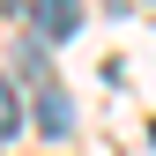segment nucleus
Segmentation results:
<instances>
[{
    "instance_id": "obj_3",
    "label": "nucleus",
    "mask_w": 156,
    "mask_h": 156,
    "mask_svg": "<svg viewBox=\"0 0 156 156\" xmlns=\"http://www.w3.org/2000/svg\"><path fill=\"white\" fill-rule=\"evenodd\" d=\"M8 134H23V97H15V82L0 74V141Z\"/></svg>"
},
{
    "instance_id": "obj_2",
    "label": "nucleus",
    "mask_w": 156,
    "mask_h": 156,
    "mask_svg": "<svg viewBox=\"0 0 156 156\" xmlns=\"http://www.w3.org/2000/svg\"><path fill=\"white\" fill-rule=\"evenodd\" d=\"M67 126H74V112H67V97H60V89H37V134H52V141H60Z\"/></svg>"
},
{
    "instance_id": "obj_5",
    "label": "nucleus",
    "mask_w": 156,
    "mask_h": 156,
    "mask_svg": "<svg viewBox=\"0 0 156 156\" xmlns=\"http://www.w3.org/2000/svg\"><path fill=\"white\" fill-rule=\"evenodd\" d=\"M149 141H156V126H149Z\"/></svg>"
},
{
    "instance_id": "obj_4",
    "label": "nucleus",
    "mask_w": 156,
    "mask_h": 156,
    "mask_svg": "<svg viewBox=\"0 0 156 156\" xmlns=\"http://www.w3.org/2000/svg\"><path fill=\"white\" fill-rule=\"evenodd\" d=\"M0 8H15V0H0Z\"/></svg>"
},
{
    "instance_id": "obj_1",
    "label": "nucleus",
    "mask_w": 156,
    "mask_h": 156,
    "mask_svg": "<svg viewBox=\"0 0 156 156\" xmlns=\"http://www.w3.org/2000/svg\"><path fill=\"white\" fill-rule=\"evenodd\" d=\"M30 30H37V45L74 37L82 30V0H30Z\"/></svg>"
}]
</instances>
